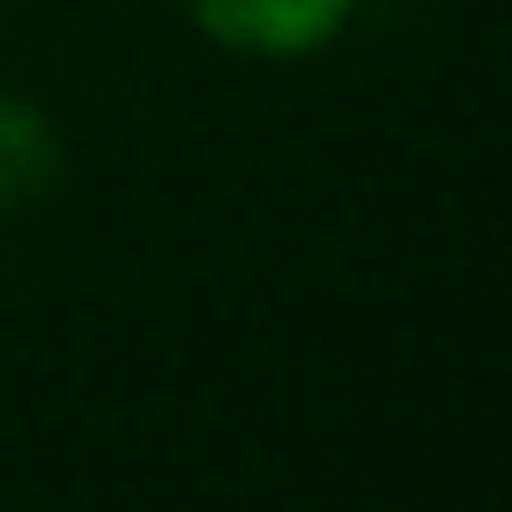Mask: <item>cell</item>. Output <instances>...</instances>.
I'll list each match as a JSON object with an SVG mask.
<instances>
[{
  "label": "cell",
  "mask_w": 512,
  "mask_h": 512,
  "mask_svg": "<svg viewBox=\"0 0 512 512\" xmlns=\"http://www.w3.org/2000/svg\"><path fill=\"white\" fill-rule=\"evenodd\" d=\"M176 8L225 50L246 57H302L330 43L351 15V0H176Z\"/></svg>",
  "instance_id": "1"
},
{
  "label": "cell",
  "mask_w": 512,
  "mask_h": 512,
  "mask_svg": "<svg viewBox=\"0 0 512 512\" xmlns=\"http://www.w3.org/2000/svg\"><path fill=\"white\" fill-rule=\"evenodd\" d=\"M64 183V141L43 106L0 92V211H29L57 197Z\"/></svg>",
  "instance_id": "2"
}]
</instances>
